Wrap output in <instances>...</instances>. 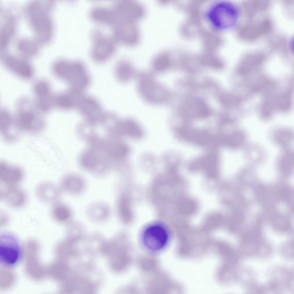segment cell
Masks as SVG:
<instances>
[{
    "instance_id": "obj_6",
    "label": "cell",
    "mask_w": 294,
    "mask_h": 294,
    "mask_svg": "<svg viewBox=\"0 0 294 294\" xmlns=\"http://www.w3.org/2000/svg\"><path fill=\"white\" fill-rule=\"evenodd\" d=\"M112 8L116 17V21L137 23L143 18L146 12L145 7L142 4L132 0L118 1L115 3Z\"/></svg>"
},
{
    "instance_id": "obj_25",
    "label": "cell",
    "mask_w": 294,
    "mask_h": 294,
    "mask_svg": "<svg viewBox=\"0 0 294 294\" xmlns=\"http://www.w3.org/2000/svg\"><path fill=\"white\" fill-rule=\"evenodd\" d=\"M187 109L202 116L209 113V109L207 105L200 100L195 99L191 100L187 106Z\"/></svg>"
},
{
    "instance_id": "obj_26",
    "label": "cell",
    "mask_w": 294,
    "mask_h": 294,
    "mask_svg": "<svg viewBox=\"0 0 294 294\" xmlns=\"http://www.w3.org/2000/svg\"><path fill=\"white\" fill-rule=\"evenodd\" d=\"M130 63L125 60H121L117 65L115 69V74L118 79L121 81L126 80L127 78V71H131Z\"/></svg>"
},
{
    "instance_id": "obj_30",
    "label": "cell",
    "mask_w": 294,
    "mask_h": 294,
    "mask_svg": "<svg viewBox=\"0 0 294 294\" xmlns=\"http://www.w3.org/2000/svg\"><path fill=\"white\" fill-rule=\"evenodd\" d=\"M15 279L13 273L6 268L1 271L0 285L3 288H7L12 285Z\"/></svg>"
},
{
    "instance_id": "obj_22",
    "label": "cell",
    "mask_w": 294,
    "mask_h": 294,
    "mask_svg": "<svg viewBox=\"0 0 294 294\" xmlns=\"http://www.w3.org/2000/svg\"><path fill=\"white\" fill-rule=\"evenodd\" d=\"M269 2L266 1L254 0L246 1L242 4L243 12L250 18L254 16L259 12L266 9Z\"/></svg>"
},
{
    "instance_id": "obj_29",
    "label": "cell",
    "mask_w": 294,
    "mask_h": 294,
    "mask_svg": "<svg viewBox=\"0 0 294 294\" xmlns=\"http://www.w3.org/2000/svg\"><path fill=\"white\" fill-rule=\"evenodd\" d=\"M278 166L281 169H289L293 166V154L291 151H286L280 156Z\"/></svg>"
},
{
    "instance_id": "obj_27",
    "label": "cell",
    "mask_w": 294,
    "mask_h": 294,
    "mask_svg": "<svg viewBox=\"0 0 294 294\" xmlns=\"http://www.w3.org/2000/svg\"><path fill=\"white\" fill-rule=\"evenodd\" d=\"M57 262L51 264L47 271L53 278L59 280L62 279L65 276L66 268L63 264Z\"/></svg>"
},
{
    "instance_id": "obj_5",
    "label": "cell",
    "mask_w": 294,
    "mask_h": 294,
    "mask_svg": "<svg viewBox=\"0 0 294 294\" xmlns=\"http://www.w3.org/2000/svg\"><path fill=\"white\" fill-rule=\"evenodd\" d=\"M32 92L33 103L41 113H48L54 107L55 94L48 81L41 79L36 81L33 85Z\"/></svg>"
},
{
    "instance_id": "obj_32",
    "label": "cell",
    "mask_w": 294,
    "mask_h": 294,
    "mask_svg": "<svg viewBox=\"0 0 294 294\" xmlns=\"http://www.w3.org/2000/svg\"><path fill=\"white\" fill-rule=\"evenodd\" d=\"M9 221V218L7 214L2 211L0 213V225L3 226L7 224Z\"/></svg>"
},
{
    "instance_id": "obj_20",
    "label": "cell",
    "mask_w": 294,
    "mask_h": 294,
    "mask_svg": "<svg viewBox=\"0 0 294 294\" xmlns=\"http://www.w3.org/2000/svg\"><path fill=\"white\" fill-rule=\"evenodd\" d=\"M116 131L119 134L133 138L140 137L142 131L139 125L130 120H126L117 124Z\"/></svg>"
},
{
    "instance_id": "obj_14",
    "label": "cell",
    "mask_w": 294,
    "mask_h": 294,
    "mask_svg": "<svg viewBox=\"0 0 294 294\" xmlns=\"http://www.w3.org/2000/svg\"><path fill=\"white\" fill-rule=\"evenodd\" d=\"M0 198L7 205L15 208L22 207L27 201L25 192L16 185H5L0 190Z\"/></svg>"
},
{
    "instance_id": "obj_19",
    "label": "cell",
    "mask_w": 294,
    "mask_h": 294,
    "mask_svg": "<svg viewBox=\"0 0 294 294\" xmlns=\"http://www.w3.org/2000/svg\"><path fill=\"white\" fill-rule=\"evenodd\" d=\"M36 192L40 201L46 203L54 202L59 194L57 187L54 184L47 182L40 184L36 187Z\"/></svg>"
},
{
    "instance_id": "obj_4",
    "label": "cell",
    "mask_w": 294,
    "mask_h": 294,
    "mask_svg": "<svg viewBox=\"0 0 294 294\" xmlns=\"http://www.w3.org/2000/svg\"><path fill=\"white\" fill-rule=\"evenodd\" d=\"M90 54L96 62L102 63L108 60L113 55L116 48L117 42L112 36L99 31L92 34Z\"/></svg>"
},
{
    "instance_id": "obj_13",
    "label": "cell",
    "mask_w": 294,
    "mask_h": 294,
    "mask_svg": "<svg viewBox=\"0 0 294 294\" xmlns=\"http://www.w3.org/2000/svg\"><path fill=\"white\" fill-rule=\"evenodd\" d=\"M20 131L17 127L13 116L7 109L0 110V132L6 142H13L18 138Z\"/></svg>"
},
{
    "instance_id": "obj_2",
    "label": "cell",
    "mask_w": 294,
    "mask_h": 294,
    "mask_svg": "<svg viewBox=\"0 0 294 294\" xmlns=\"http://www.w3.org/2000/svg\"><path fill=\"white\" fill-rule=\"evenodd\" d=\"M14 115L16 125L20 131L37 133L42 131L46 123L41 113L33 101L26 97H22L17 100Z\"/></svg>"
},
{
    "instance_id": "obj_10",
    "label": "cell",
    "mask_w": 294,
    "mask_h": 294,
    "mask_svg": "<svg viewBox=\"0 0 294 294\" xmlns=\"http://www.w3.org/2000/svg\"><path fill=\"white\" fill-rule=\"evenodd\" d=\"M80 113L91 123L100 121L104 113L100 102L95 98L82 94L76 107Z\"/></svg>"
},
{
    "instance_id": "obj_12",
    "label": "cell",
    "mask_w": 294,
    "mask_h": 294,
    "mask_svg": "<svg viewBox=\"0 0 294 294\" xmlns=\"http://www.w3.org/2000/svg\"><path fill=\"white\" fill-rule=\"evenodd\" d=\"M272 27L270 20L267 18L256 22L246 23L240 27V37L247 40H255L268 33Z\"/></svg>"
},
{
    "instance_id": "obj_11",
    "label": "cell",
    "mask_w": 294,
    "mask_h": 294,
    "mask_svg": "<svg viewBox=\"0 0 294 294\" xmlns=\"http://www.w3.org/2000/svg\"><path fill=\"white\" fill-rule=\"evenodd\" d=\"M2 61L5 67L9 71L21 79L29 80L34 76V71L33 66L25 59L6 56L2 58Z\"/></svg>"
},
{
    "instance_id": "obj_7",
    "label": "cell",
    "mask_w": 294,
    "mask_h": 294,
    "mask_svg": "<svg viewBox=\"0 0 294 294\" xmlns=\"http://www.w3.org/2000/svg\"><path fill=\"white\" fill-rule=\"evenodd\" d=\"M113 25L112 36L117 42L130 47L138 43L140 32L137 23L117 21Z\"/></svg>"
},
{
    "instance_id": "obj_16",
    "label": "cell",
    "mask_w": 294,
    "mask_h": 294,
    "mask_svg": "<svg viewBox=\"0 0 294 294\" xmlns=\"http://www.w3.org/2000/svg\"><path fill=\"white\" fill-rule=\"evenodd\" d=\"M25 269L32 278L38 279L42 278L44 273L42 266L36 256L38 248L29 247H26Z\"/></svg>"
},
{
    "instance_id": "obj_3",
    "label": "cell",
    "mask_w": 294,
    "mask_h": 294,
    "mask_svg": "<svg viewBox=\"0 0 294 294\" xmlns=\"http://www.w3.org/2000/svg\"><path fill=\"white\" fill-rule=\"evenodd\" d=\"M239 13L235 6L230 2H222L214 5L210 9L208 17L215 26L220 28L230 27L236 22Z\"/></svg>"
},
{
    "instance_id": "obj_15",
    "label": "cell",
    "mask_w": 294,
    "mask_h": 294,
    "mask_svg": "<svg viewBox=\"0 0 294 294\" xmlns=\"http://www.w3.org/2000/svg\"><path fill=\"white\" fill-rule=\"evenodd\" d=\"M24 177V172L20 167L5 161L0 162V180L5 185L16 186Z\"/></svg>"
},
{
    "instance_id": "obj_23",
    "label": "cell",
    "mask_w": 294,
    "mask_h": 294,
    "mask_svg": "<svg viewBox=\"0 0 294 294\" xmlns=\"http://www.w3.org/2000/svg\"><path fill=\"white\" fill-rule=\"evenodd\" d=\"M169 53L167 50L158 53L153 57L152 61V66L155 70L161 71L167 69L170 64Z\"/></svg>"
},
{
    "instance_id": "obj_28",
    "label": "cell",
    "mask_w": 294,
    "mask_h": 294,
    "mask_svg": "<svg viewBox=\"0 0 294 294\" xmlns=\"http://www.w3.org/2000/svg\"><path fill=\"white\" fill-rule=\"evenodd\" d=\"M62 184L65 189L73 192L79 191L82 186V182L79 179L71 177L64 178L62 181Z\"/></svg>"
},
{
    "instance_id": "obj_17",
    "label": "cell",
    "mask_w": 294,
    "mask_h": 294,
    "mask_svg": "<svg viewBox=\"0 0 294 294\" xmlns=\"http://www.w3.org/2000/svg\"><path fill=\"white\" fill-rule=\"evenodd\" d=\"M82 94V93L70 89L55 94L54 107L63 111L70 110L76 107L78 99Z\"/></svg>"
},
{
    "instance_id": "obj_18",
    "label": "cell",
    "mask_w": 294,
    "mask_h": 294,
    "mask_svg": "<svg viewBox=\"0 0 294 294\" xmlns=\"http://www.w3.org/2000/svg\"><path fill=\"white\" fill-rule=\"evenodd\" d=\"M90 14L93 21L101 24L113 25L117 20L113 9L104 6H97L93 8Z\"/></svg>"
},
{
    "instance_id": "obj_21",
    "label": "cell",
    "mask_w": 294,
    "mask_h": 294,
    "mask_svg": "<svg viewBox=\"0 0 294 294\" xmlns=\"http://www.w3.org/2000/svg\"><path fill=\"white\" fill-rule=\"evenodd\" d=\"M105 152L110 158L119 159L127 155L128 149L123 143L119 142H110L104 144Z\"/></svg>"
},
{
    "instance_id": "obj_8",
    "label": "cell",
    "mask_w": 294,
    "mask_h": 294,
    "mask_svg": "<svg viewBox=\"0 0 294 294\" xmlns=\"http://www.w3.org/2000/svg\"><path fill=\"white\" fill-rule=\"evenodd\" d=\"M169 233L162 226L154 225L146 228L142 236V241L145 247L152 252L162 250L167 246L169 239Z\"/></svg>"
},
{
    "instance_id": "obj_31",
    "label": "cell",
    "mask_w": 294,
    "mask_h": 294,
    "mask_svg": "<svg viewBox=\"0 0 294 294\" xmlns=\"http://www.w3.org/2000/svg\"><path fill=\"white\" fill-rule=\"evenodd\" d=\"M293 134L292 132L287 130L281 131L278 133L276 140L280 145H285L292 140Z\"/></svg>"
},
{
    "instance_id": "obj_24",
    "label": "cell",
    "mask_w": 294,
    "mask_h": 294,
    "mask_svg": "<svg viewBox=\"0 0 294 294\" xmlns=\"http://www.w3.org/2000/svg\"><path fill=\"white\" fill-rule=\"evenodd\" d=\"M51 212L54 219L59 222L65 221L70 216L69 211L67 208L60 204H54L52 208Z\"/></svg>"
},
{
    "instance_id": "obj_9",
    "label": "cell",
    "mask_w": 294,
    "mask_h": 294,
    "mask_svg": "<svg viewBox=\"0 0 294 294\" xmlns=\"http://www.w3.org/2000/svg\"><path fill=\"white\" fill-rule=\"evenodd\" d=\"M20 249L16 239L12 235L4 233L0 237V260L7 266L16 264L20 259Z\"/></svg>"
},
{
    "instance_id": "obj_1",
    "label": "cell",
    "mask_w": 294,
    "mask_h": 294,
    "mask_svg": "<svg viewBox=\"0 0 294 294\" xmlns=\"http://www.w3.org/2000/svg\"><path fill=\"white\" fill-rule=\"evenodd\" d=\"M51 70L54 76L67 83L69 89L74 91L82 93L90 84L86 66L80 61L59 59L53 64Z\"/></svg>"
}]
</instances>
